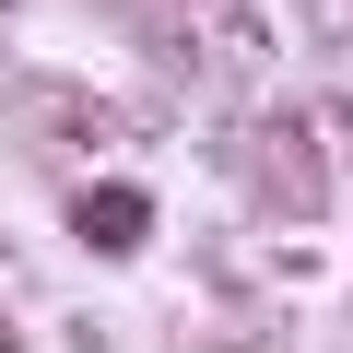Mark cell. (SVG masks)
Listing matches in <instances>:
<instances>
[{"instance_id": "obj_1", "label": "cell", "mask_w": 353, "mask_h": 353, "mask_svg": "<svg viewBox=\"0 0 353 353\" xmlns=\"http://www.w3.org/2000/svg\"><path fill=\"white\" fill-rule=\"evenodd\" d=\"M141 224H153V212H141L130 189H94V201H83V236H94V248H141Z\"/></svg>"}]
</instances>
